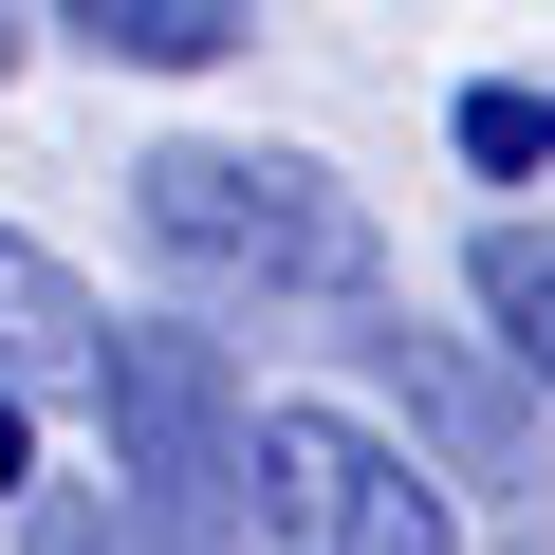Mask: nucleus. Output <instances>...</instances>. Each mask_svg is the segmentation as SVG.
<instances>
[{
  "instance_id": "1",
  "label": "nucleus",
  "mask_w": 555,
  "mask_h": 555,
  "mask_svg": "<svg viewBox=\"0 0 555 555\" xmlns=\"http://www.w3.org/2000/svg\"><path fill=\"white\" fill-rule=\"evenodd\" d=\"M130 222L222 278V297H389V222L315 167V149H222V130H167L130 167Z\"/></svg>"
},
{
  "instance_id": "2",
  "label": "nucleus",
  "mask_w": 555,
  "mask_h": 555,
  "mask_svg": "<svg viewBox=\"0 0 555 555\" xmlns=\"http://www.w3.org/2000/svg\"><path fill=\"white\" fill-rule=\"evenodd\" d=\"M93 426H112V481L167 500L204 555L259 537V408H241L222 334H185V315H112V352H93Z\"/></svg>"
},
{
  "instance_id": "3",
  "label": "nucleus",
  "mask_w": 555,
  "mask_h": 555,
  "mask_svg": "<svg viewBox=\"0 0 555 555\" xmlns=\"http://www.w3.org/2000/svg\"><path fill=\"white\" fill-rule=\"evenodd\" d=\"M259 555H463V518L371 408H259Z\"/></svg>"
},
{
  "instance_id": "4",
  "label": "nucleus",
  "mask_w": 555,
  "mask_h": 555,
  "mask_svg": "<svg viewBox=\"0 0 555 555\" xmlns=\"http://www.w3.org/2000/svg\"><path fill=\"white\" fill-rule=\"evenodd\" d=\"M352 371H371V389H389V408L444 444V481H518V463H537V408L500 389L518 352L481 371V352H444V334H352Z\"/></svg>"
},
{
  "instance_id": "5",
  "label": "nucleus",
  "mask_w": 555,
  "mask_h": 555,
  "mask_svg": "<svg viewBox=\"0 0 555 555\" xmlns=\"http://www.w3.org/2000/svg\"><path fill=\"white\" fill-rule=\"evenodd\" d=\"M93 352H112L93 278H75L56 241H20V222H0V389H93Z\"/></svg>"
},
{
  "instance_id": "6",
  "label": "nucleus",
  "mask_w": 555,
  "mask_h": 555,
  "mask_svg": "<svg viewBox=\"0 0 555 555\" xmlns=\"http://www.w3.org/2000/svg\"><path fill=\"white\" fill-rule=\"evenodd\" d=\"M463 297H481V334L518 352V389H555V222H481V241H463Z\"/></svg>"
},
{
  "instance_id": "7",
  "label": "nucleus",
  "mask_w": 555,
  "mask_h": 555,
  "mask_svg": "<svg viewBox=\"0 0 555 555\" xmlns=\"http://www.w3.org/2000/svg\"><path fill=\"white\" fill-rule=\"evenodd\" d=\"M56 38H93L130 75H222L241 56V0H56Z\"/></svg>"
},
{
  "instance_id": "8",
  "label": "nucleus",
  "mask_w": 555,
  "mask_h": 555,
  "mask_svg": "<svg viewBox=\"0 0 555 555\" xmlns=\"http://www.w3.org/2000/svg\"><path fill=\"white\" fill-rule=\"evenodd\" d=\"M38 518H20V555H204L167 500H130V481H20Z\"/></svg>"
},
{
  "instance_id": "9",
  "label": "nucleus",
  "mask_w": 555,
  "mask_h": 555,
  "mask_svg": "<svg viewBox=\"0 0 555 555\" xmlns=\"http://www.w3.org/2000/svg\"><path fill=\"white\" fill-rule=\"evenodd\" d=\"M463 167H500V185H518V167H555V93L481 75V93H463Z\"/></svg>"
},
{
  "instance_id": "10",
  "label": "nucleus",
  "mask_w": 555,
  "mask_h": 555,
  "mask_svg": "<svg viewBox=\"0 0 555 555\" xmlns=\"http://www.w3.org/2000/svg\"><path fill=\"white\" fill-rule=\"evenodd\" d=\"M20 38H38V20H20V0H0V75H20Z\"/></svg>"
}]
</instances>
